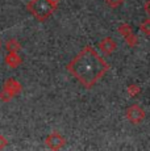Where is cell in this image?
<instances>
[{
	"instance_id": "obj_1",
	"label": "cell",
	"mask_w": 150,
	"mask_h": 151,
	"mask_svg": "<svg viewBox=\"0 0 150 151\" xmlns=\"http://www.w3.org/2000/svg\"><path fill=\"white\" fill-rule=\"evenodd\" d=\"M66 68L84 88L91 89L108 72L109 65L92 46H86L67 63Z\"/></svg>"
},
{
	"instance_id": "obj_2",
	"label": "cell",
	"mask_w": 150,
	"mask_h": 151,
	"mask_svg": "<svg viewBox=\"0 0 150 151\" xmlns=\"http://www.w3.org/2000/svg\"><path fill=\"white\" fill-rule=\"evenodd\" d=\"M58 5H56L51 0H30L27 4V11L37 21L44 22L54 13Z\"/></svg>"
},
{
	"instance_id": "obj_3",
	"label": "cell",
	"mask_w": 150,
	"mask_h": 151,
	"mask_svg": "<svg viewBox=\"0 0 150 151\" xmlns=\"http://www.w3.org/2000/svg\"><path fill=\"white\" fill-rule=\"evenodd\" d=\"M21 84L17 82L13 78H9V79L5 80L4 86H3V89L0 91V100L1 101H9L12 97H15L17 93L21 92Z\"/></svg>"
},
{
	"instance_id": "obj_4",
	"label": "cell",
	"mask_w": 150,
	"mask_h": 151,
	"mask_svg": "<svg viewBox=\"0 0 150 151\" xmlns=\"http://www.w3.org/2000/svg\"><path fill=\"white\" fill-rule=\"evenodd\" d=\"M145 110L141 108L140 105H132L126 109V118L132 124H140L145 120Z\"/></svg>"
},
{
	"instance_id": "obj_5",
	"label": "cell",
	"mask_w": 150,
	"mask_h": 151,
	"mask_svg": "<svg viewBox=\"0 0 150 151\" xmlns=\"http://www.w3.org/2000/svg\"><path fill=\"white\" fill-rule=\"evenodd\" d=\"M45 143H46V146H48L49 149H51V150H59V149H62V147L65 146L66 139L63 138L58 132H53V133H50V134L46 137Z\"/></svg>"
},
{
	"instance_id": "obj_6",
	"label": "cell",
	"mask_w": 150,
	"mask_h": 151,
	"mask_svg": "<svg viewBox=\"0 0 150 151\" xmlns=\"http://www.w3.org/2000/svg\"><path fill=\"white\" fill-rule=\"evenodd\" d=\"M117 30H119V33H121L124 36L126 43H128L131 47H133V46L137 45V37L134 36V33L132 32V29L128 24H120Z\"/></svg>"
},
{
	"instance_id": "obj_7",
	"label": "cell",
	"mask_w": 150,
	"mask_h": 151,
	"mask_svg": "<svg viewBox=\"0 0 150 151\" xmlns=\"http://www.w3.org/2000/svg\"><path fill=\"white\" fill-rule=\"evenodd\" d=\"M99 47H100V50H102L103 53H105L107 55H109V54H112L115 50H116L117 45H116V42H115L112 38L105 37V38L99 43Z\"/></svg>"
},
{
	"instance_id": "obj_8",
	"label": "cell",
	"mask_w": 150,
	"mask_h": 151,
	"mask_svg": "<svg viewBox=\"0 0 150 151\" xmlns=\"http://www.w3.org/2000/svg\"><path fill=\"white\" fill-rule=\"evenodd\" d=\"M21 58L17 54V51H8L7 57H5V65L9 66L12 68H16L19 65H21Z\"/></svg>"
},
{
	"instance_id": "obj_9",
	"label": "cell",
	"mask_w": 150,
	"mask_h": 151,
	"mask_svg": "<svg viewBox=\"0 0 150 151\" xmlns=\"http://www.w3.org/2000/svg\"><path fill=\"white\" fill-rule=\"evenodd\" d=\"M5 49H7V51H19L21 49V45L16 40H9L5 42Z\"/></svg>"
},
{
	"instance_id": "obj_10",
	"label": "cell",
	"mask_w": 150,
	"mask_h": 151,
	"mask_svg": "<svg viewBox=\"0 0 150 151\" xmlns=\"http://www.w3.org/2000/svg\"><path fill=\"white\" fill-rule=\"evenodd\" d=\"M140 30L145 33L146 36H150V19H146L140 24Z\"/></svg>"
},
{
	"instance_id": "obj_11",
	"label": "cell",
	"mask_w": 150,
	"mask_h": 151,
	"mask_svg": "<svg viewBox=\"0 0 150 151\" xmlns=\"http://www.w3.org/2000/svg\"><path fill=\"white\" fill-rule=\"evenodd\" d=\"M124 3V0H105V4L111 8H117Z\"/></svg>"
},
{
	"instance_id": "obj_12",
	"label": "cell",
	"mask_w": 150,
	"mask_h": 151,
	"mask_svg": "<svg viewBox=\"0 0 150 151\" xmlns=\"http://www.w3.org/2000/svg\"><path fill=\"white\" fill-rule=\"evenodd\" d=\"M128 92L132 95V96H134V95L140 93V92H141V88H140L138 86H136V84H132V86L128 87Z\"/></svg>"
},
{
	"instance_id": "obj_13",
	"label": "cell",
	"mask_w": 150,
	"mask_h": 151,
	"mask_svg": "<svg viewBox=\"0 0 150 151\" xmlns=\"http://www.w3.org/2000/svg\"><path fill=\"white\" fill-rule=\"evenodd\" d=\"M7 143H8V141L5 139L3 135H0V149H3V147H5L7 146Z\"/></svg>"
},
{
	"instance_id": "obj_14",
	"label": "cell",
	"mask_w": 150,
	"mask_h": 151,
	"mask_svg": "<svg viewBox=\"0 0 150 151\" xmlns=\"http://www.w3.org/2000/svg\"><path fill=\"white\" fill-rule=\"evenodd\" d=\"M144 8H145V12L150 16V0H148V1L145 3V5H144Z\"/></svg>"
},
{
	"instance_id": "obj_15",
	"label": "cell",
	"mask_w": 150,
	"mask_h": 151,
	"mask_svg": "<svg viewBox=\"0 0 150 151\" xmlns=\"http://www.w3.org/2000/svg\"><path fill=\"white\" fill-rule=\"evenodd\" d=\"M51 1H53V3H54V4H56V5H58V3L61 1V0H51Z\"/></svg>"
},
{
	"instance_id": "obj_16",
	"label": "cell",
	"mask_w": 150,
	"mask_h": 151,
	"mask_svg": "<svg viewBox=\"0 0 150 151\" xmlns=\"http://www.w3.org/2000/svg\"><path fill=\"white\" fill-rule=\"evenodd\" d=\"M0 47H1V42H0Z\"/></svg>"
}]
</instances>
